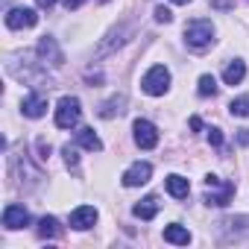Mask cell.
<instances>
[{
	"instance_id": "3",
	"label": "cell",
	"mask_w": 249,
	"mask_h": 249,
	"mask_svg": "<svg viewBox=\"0 0 249 249\" xmlns=\"http://www.w3.org/2000/svg\"><path fill=\"white\" fill-rule=\"evenodd\" d=\"M141 88H144V94H150V97H161V94L170 88V71H167L164 65H153V68L144 73Z\"/></svg>"
},
{
	"instance_id": "17",
	"label": "cell",
	"mask_w": 249,
	"mask_h": 249,
	"mask_svg": "<svg viewBox=\"0 0 249 249\" xmlns=\"http://www.w3.org/2000/svg\"><path fill=\"white\" fill-rule=\"evenodd\" d=\"M132 214L141 217V220H153V217L159 214V196H144V199L132 208Z\"/></svg>"
},
{
	"instance_id": "29",
	"label": "cell",
	"mask_w": 249,
	"mask_h": 249,
	"mask_svg": "<svg viewBox=\"0 0 249 249\" xmlns=\"http://www.w3.org/2000/svg\"><path fill=\"white\" fill-rule=\"evenodd\" d=\"M36 3H38V6H41V9H50V6H53V3H56V0H36Z\"/></svg>"
},
{
	"instance_id": "16",
	"label": "cell",
	"mask_w": 249,
	"mask_h": 249,
	"mask_svg": "<svg viewBox=\"0 0 249 249\" xmlns=\"http://www.w3.org/2000/svg\"><path fill=\"white\" fill-rule=\"evenodd\" d=\"M164 240H167V243H176V246H188V243H191V231H188L185 226H179V223H170V226L164 229Z\"/></svg>"
},
{
	"instance_id": "4",
	"label": "cell",
	"mask_w": 249,
	"mask_h": 249,
	"mask_svg": "<svg viewBox=\"0 0 249 249\" xmlns=\"http://www.w3.org/2000/svg\"><path fill=\"white\" fill-rule=\"evenodd\" d=\"M205 188H208V196L205 202L208 205H217V208H226L234 196V182H223L220 176H208L205 179Z\"/></svg>"
},
{
	"instance_id": "2",
	"label": "cell",
	"mask_w": 249,
	"mask_h": 249,
	"mask_svg": "<svg viewBox=\"0 0 249 249\" xmlns=\"http://www.w3.org/2000/svg\"><path fill=\"white\" fill-rule=\"evenodd\" d=\"M185 41H188V47H194V50L211 47V44H214V24L205 21V18H196V21L185 24Z\"/></svg>"
},
{
	"instance_id": "15",
	"label": "cell",
	"mask_w": 249,
	"mask_h": 249,
	"mask_svg": "<svg viewBox=\"0 0 249 249\" xmlns=\"http://www.w3.org/2000/svg\"><path fill=\"white\" fill-rule=\"evenodd\" d=\"M167 194L170 196H176V199H185L188 194H191V182L185 179V176H179V173H173V176H167Z\"/></svg>"
},
{
	"instance_id": "14",
	"label": "cell",
	"mask_w": 249,
	"mask_h": 249,
	"mask_svg": "<svg viewBox=\"0 0 249 249\" xmlns=\"http://www.w3.org/2000/svg\"><path fill=\"white\" fill-rule=\"evenodd\" d=\"M126 111V94H114V97H108L100 108H97V114L103 117V120H108V117H114V114H123Z\"/></svg>"
},
{
	"instance_id": "22",
	"label": "cell",
	"mask_w": 249,
	"mask_h": 249,
	"mask_svg": "<svg viewBox=\"0 0 249 249\" xmlns=\"http://www.w3.org/2000/svg\"><path fill=\"white\" fill-rule=\"evenodd\" d=\"M196 91H199V97H214V94H217V79L208 76V73L199 76V88H196Z\"/></svg>"
},
{
	"instance_id": "11",
	"label": "cell",
	"mask_w": 249,
	"mask_h": 249,
	"mask_svg": "<svg viewBox=\"0 0 249 249\" xmlns=\"http://www.w3.org/2000/svg\"><path fill=\"white\" fill-rule=\"evenodd\" d=\"M3 226H6L9 231H15V229H24V226H30V211H27L24 205H18V202L6 205V208H3Z\"/></svg>"
},
{
	"instance_id": "5",
	"label": "cell",
	"mask_w": 249,
	"mask_h": 249,
	"mask_svg": "<svg viewBox=\"0 0 249 249\" xmlns=\"http://www.w3.org/2000/svg\"><path fill=\"white\" fill-rule=\"evenodd\" d=\"M82 117V106L76 97H62L56 106V126L59 129H73Z\"/></svg>"
},
{
	"instance_id": "31",
	"label": "cell",
	"mask_w": 249,
	"mask_h": 249,
	"mask_svg": "<svg viewBox=\"0 0 249 249\" xmlns=\"http://www.w3.org/2000/svg\"><path fill=\"white\" fill-rule=\"evenodd\" d=\"M173 3H179V6H185V3H191V0H173Z\"/></svg>"
},
{
	"instance_id": "6",
	"label": "cell",
	"mask_w": 249,
	"mask_h": 249,
	"mask_svg": "<svg viewBox=\"0 0 249 249\" xmlns=\"http://www.w3.org/2000/svg\"><path fill=\"white\" fill-rule=\"evenodd\" d=\"M36 56H38L44 65H50V68L65 65V53H62V47H59V41H56L53 36H41V41H38V47H36Z\"/></svg>"
},
{
	"instance_id": "25",
	"label": "cell",
	"mask_w": 249,
	"mask_h": 249,
	"mask_svg": "<svg viewBox=\"0 0 249 249\" xmlns=\"http://www.w3.org/2000/svg\"><path fill=\"white\" fill-rule=\"evenodd\" d=\"M208 144L211 147H220L223 144V132L220 129H208Z\"/></svg>"
},
{
	"instance_id": "9",
	"label": "cell",
	"mask_w": 249,
	"mask_h": 249,
	"mask_svg": "<svg viewBox=\"0 0 249 249\" xmlns=\"http://www.w3.org/2000/svg\"><path fill=\"white\" fill-rule=\"evenodd\" d=\"M38 24V15L27 6H18V9H9L6 12V27L9 30H30Z\"/></svg>"
},
{
	"instance_id": "12",
	"label": "cell",
	"mask_w": 249,
	"mask_h": 249,
	"mask_svg": "<svg viewBox=\"0 0 249 249\" xmlns=\"http://www.w3.org/2000/svg\"><path fill=\"white\" fill-rule=\"evenodd\" d=\"M21 111H24L27 117H33V120L44 117V114H47V97H44V94H38V91L27 94V97H24V103H21Z\"/></svg>"
},
{
	"instance_id": "18",
	"label": "cell",
	"mask_w": 249,
	"mask_h": 249,
	"mask_svg": "<svg viewBox=\"0 0 249 249\" xmlns=\"http://www.w3.org/2000/svg\"><path fill=\"white\" fill-rule=\"evenodd\" d=\"M243 76H246V65L243 62H229L226 65V71H223V82L226 85H237V82H243Z\"/></svg>"
},
{
	"instance_id": "23",
	"label": "cell",
	"mask_w": 249,
	"mask_h": 249,
	"mask_svg": "<svg viewBox=\"0 0 249 249\" xmlns=\"http://www.w3.org/2000/svg\"><path fill=\"white\" fill-rule=\"evenodd\" d=\"M62 156H65V164L76 173V170H79V153H76V147H71V144H68V147L62 150Z\"/></svg>"
},
{
	"instance_id": "7",
	"label": "cell",
	"mask_w": 249,
	"mask_h": 249,
	"mask_svg": "<svg viewBox=\"0 0 249 249\" xmlns=\"http://www.w3.org/2000/svg\"><path fill=\"white\" fill-rule=\"evenodd\" d=\"M129 36H132V24H120V27H114V30L100 41L97 56H108V53H114L117 47H123V44L129 41Z\"/></svg>"
},
{
	"instance_id": "13",
	"label": "cell",
	"mask_w": 249,
	"mask_h": 249,
	"mask_svg": "<svg viewBox=\"0 0 249 249\" xmlns=\"http://www.w3.org/2000/svg\"><path fill=\"white\" fill-rule=\"evenodd\" d=\"M94 223H97V208H94V205H79V208H73L71 226H73L76 231H85V229H91Z\"/></svg>"
},
{
	"instance_id": "10",
	"label": "cell",
	"mask_w": 249,
	"mask_h": 249,
	"mask_svg": "<svg viewBox=\"0 0 249 249\" xmlns=\"http://www.w3.org/2000/svg\"><path fill=\"white\" fill-rule=\"evenodd\" d=\"M150 176H153V164L150 161H135L126 173H123V185L126 188H141V185L150 182Z\"/></svg>"
},
{
	"instance_id": "24",
	"label": "cell",
	"mask_w": 249,
	"mask_h": 249,
	"mask_svg": "<svg viewBox=\"0 0 249 249\" xmlns=\"http://www.w3.org/2000/svg\"><path fill=\"white\" fill-rule=\"evenodd\" d=\"M156 21H159V24H170V21H173V12H170L167 6H156Z\"/></svg>"
},
{
	"instance_id": "28",
	"label": "cell",
	"mask_w": 249,
	"mask_h": 249,
	"mask_svg": "<svg viewBox=\"0 0 249 249\" xmlns=\"http://www.w3.org/2000/svg\"><path fill=\"white\" fill-rule=\"evenodd\" d=\"M62 3H65V9H79L85 0H62Z\"/></svg>"
},
{
	"instance_id": "27",
	"label": "cell",
	"mask_w": 249,
	"mask_h": 249,
	"mask_svg": "<svg viewBox=\"0 0 249 249\" xmlns=\"http://www.w3.org/2000/svg\"><path fill=\"white\" fill-rule=\"evenodd\" d=\"M38 150H41V159H47V156H50V144H47L44 138H38Z\"/></svg>"
},
{
	"instance_id": "30",
	"label": "cell",
	"mask_w": 249,
	"mask_h": 249,
	"mask_svg": "<svg viewBox=\"0 0 249 249\" xmlns=\"http://www.w3.org/2000/svg\"><path fill=\"white\" fill-rule=\"evenodd\" d=\"M191 129H202V120L199 117H191Z\"/></svg>"
},
{
	"instance_id": "19",
	"label": "cell",
	"mask_w": 249,
	"mask_h": 249,
	"mask_svg": "<svg viewBox=\"0 0 249 249\" xmlns=\"http://www.w3.org/2000/svg\"><path fill=\"white\" fill-rule=\"evenodd\" d=\"M76 144H79L82 150H91V153H100V150H103V141L94 135V129H79V132H76Z\"/></svg>"
},
{
	"instance_id": "21",
	"label": "cell",
	"mask_w": 249,
	"mask_h": 249,
	"mask_svg": "<svg viewBox=\"0 0 249 249\" xmlns=\"http://www.w3.org/2000/svg\"><path fill=\"white\" fill-rule=\"evenodd\" d=\"M229 111L231 117H249V97H237L229 103Z\"/></svg>"
},
{
	"instance_id": "8",
	"label": "cell",
	"mask_w": 249,
	"mask_h": 249,
	"mask_svg": "<svg viewBox=\"0 0 249 249\" xmlns=\"http://www.w3.org/2000/svg\"><path fill=\"white\" fill-rule=\"evenodd\" d=\"M132 132H135V144H138L141 150H153V147L159 144V129L153 126L150 120H135Z\"/></svg>"
},
{
	"instance_id": "1",
	"label": "cell",
	"mask_w": 249,
	"mask_h": 249,
	"mask_svg": "<svg viewBox=\"0 0 249 249\" xmlns=\"http://www.w3.org/2000/svg\"><path fill=\"white\" fill-rule=\"evenodd\" d=\"M6 71L18 79V82H24V85H33V88H41V85H53L50 82V76H47V65L44 62H30V56H12L9 62H6Z\"/></svg>"
},
{
	"instance_id": "26",
	"label": "cell",
	"mask_w": 249,
	"mask_h": 249,
	"mask_svg": "<svg viewBox=\"0 0 249 249\" xmlns=\"http://www.w3.org/2000/svg\"><path fill=\"white\" fill-rule=\"evenodd\" d=\"M237 144H240V147H249V129H240V132H237Z\"/></svg>"
},
{
	"instance_id": "20",
	"label": "cell",
	"mask_w": 249,
	"mask_h": 249,
	"mask_svg": "<svg viewBox=\"0 0 249 249\" xmlns=\"http://www.w3.org/2000/svg\"><path fill=\"white\" fill-rule=\"evenodd\" d=\"M38 234H41V237H59V234H62L59 220H56V217H41V223H38Z\"/></svg>"
}]
</instances>
